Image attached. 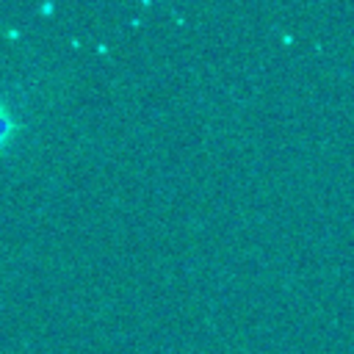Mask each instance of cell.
I'll return each mask as SVG.
<instances>
[{
    "label": "cell",
    "mask_w": 354,
    "mask_h": 354,
    "mask_svg": "<svg viewBox=\"0 0 354 354\" xmlns=\"http://www.w3.org/2000/svg\"><path fill=\"white\" fill-rule=\"evenodd\" d=\"M14 130H17V122H14L11 111H8V105L0 100V149L8 147V141L14 138Z\"/></svg>",
    "instance_id": "obj_1"
}]
</instances>
